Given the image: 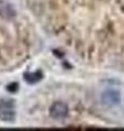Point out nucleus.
I'll list each match as a JSON object with an SVG mask.
<instances>
[{
    "label": "nucleus",
    "mask_w": 124,
    "mask_h": 131,
    "mask_svg": "<svg viewBox=\"0 0 124 131\" xmlns=\"http://www.w3.org/2000/svg\"><path fill=\"white\" fill-rule=\"evenodd\" d=\"M49 114H50V116L52 118H55V119H62V118H65L69 114L68 105L62 103V102H57V103H55L50 107Z\"/></svg>",
    "instance_id": "obj_2"
},
{
    "label": "nucleus",
    "mask_w": 124,
    "mask_h": 131,
    "mask_svg": "<svg viewBox=\"0 0 124 131\" xmlns=\"http://www.w3.org/2000/svg\"><path fill=\"white\" fill-rule=\"evenodd\" d=\"M41 72L40 71H36V72H28V73H25L24 75V79H25L26 82L28 83H36L38 82L40 79H41Z\"/></svg>",
    "instance_id": "obj_3"
},
{
    "label": "nucleus",
    "mask_w": 124,
    "mask_h": 131,
    "mask_svg": "<svg viewBox=\"0 0 124 131\" xmlns=\"http://www.w3.org/2000/svg\"><path fill=\"white\" fill-rule=\"evenodd\" d=\"M15 117V106L13 101L1 100L0 101V120L11 122Z\"/></svg>",
    "instance_id": "obj_1"
},
{
    "label": "nucleus",
    "mask_w": 124,
    "mask_h": 131,
    "mask_svg": "<svg viewBox=\"0 0 124 131\" xmlns=\"http://www.w3.org/2000/svg\"><path fill=\"white\" fill-rule=\"evenodd\" d=\"M103 100L106 102H109V104L111 103H117L119 101V95L117 92H113V91H108L106 93L105 97H103Z\"/></svg>",
    "instance_id": "obj_4"
}]
</instances>
